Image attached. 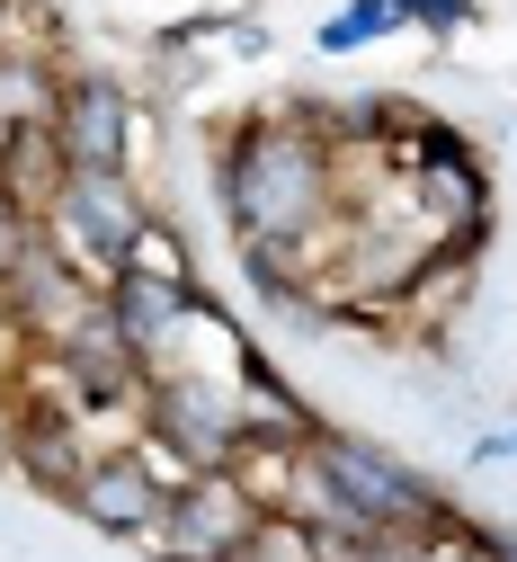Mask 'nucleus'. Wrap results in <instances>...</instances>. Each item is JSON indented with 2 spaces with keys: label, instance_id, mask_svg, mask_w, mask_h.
I'll return each instance as SVG.
<instances>
[{
  "label": "nucleus",
  "instance_id": "nucleus-1",
  "mask_svg": "<svg viewBox=\"0 0 517 562\" xmlns=\"http://www.w3.org/2000/svg\"><path fill=\"white\" fill-rule=\"evenodd\" d=\"M224 215L241 241H304L313 224L339 215V170H330V134L322 125H241L224 161Z\"/></svg>",
  "mask_w": 517,
  "mask_h": 562
},
{
  "label": "nucleus",
  "instance_id": "nucleus-2",
  "mask_svg": "<svg viewBox=\"0 0 517 562\" xmlns=\"http://www.w3.org/2000/svg\"><path fill=\"white\" fill-rule=\"evenodd\" d=\"M294 473H304L357 536H437V527L456 518V501H437L402 456L366 447V438H348V429H313L304 456H294Z\"/></svg>",
  "mask_w": 517,
  "mask_h": 562
},
{
  "label": "nucleus",
  "instance_id": "nucleus-3",
  "mask_svg": "<svg viewBox=\"0 0 517 562\" xmlns=\"http://www.w3.org/2000/svg\"><path fill=\"white\" fill-rule=\"evenodd\" d=\"M143 419H153V438L188 464V473H233L250 456V429H241V393L214 384V375H188V367H153L143 384Z\"/></svg>",
  "mask_w": 517,
  "mask_h": 562
},
{
  "label": "nucleus",
  "instance_id": "nucleus-4",
  "mask_svg": "<svg viewBox=\"0 0 517 562\" xmlns=\"http://www.w3.org/2000/svg\"><path fill=\"white\" fill-rule=\"evenodd\" d=\"M143 224H153V205L134 196L125 170H63L54 196H45V233H54L71 259H81V268H99V286L134 259Z\"/></svg>",
  "mask_w": 517,
  "mask_h": 562
},
{
  "label": "nucleus",
  "instance_id": "nucleus-5",
  "mask_svg": "<svg viewBox=\"0 0 517 562\" xmlns=\"http://www.w3.org/2000/svg\"><path fill=\"white\" fill-rule=\"evenodd\" d=\"M99 304V286H90V268L71 259L54 233H36L10 268H0V313L19 322V339H36V348H54L71 322H81Z\"/></svg>",
  "mask_w": 517,
  "mask_h": 562
},
{
  "label": "nucleus",
  "instance_id": "nucleus-6",
  "mask_svg": "<svg viewBox=\"0 0 517 562\" xmlns=\"http://www.w3.org/2000/svg\"><path fill=\"white\" fill-rule=\"evenodd\" d=\"M259 509L277 501H250L241 473H188V491H170V509H161V553L170 562H233L259 527Z\"/></svg>",
  "mask_w": 517,
  "mask_h": 562
},
{
  "label": "nucleus",
  "instance_id": "nucleus-7",
  "mask_svg": "<svg viewBox=\"0 0 517 562\" xmlns=\"http://www.w3.org/2000/svg\"><path fill=\"white\" fill-rule=\"evenodd\" d=\"M54 375H63V393L81 402V411H108V402H143V384H153V358H143V348L116 330V313H108V295L71 322L54 348Z\"/></svg>",
  "mask_w": 517,
  "mask_h": 562
},
{
  "label": "nucleus",
  "instance_id": "nucleus-8",
  "mask_svg": "<svg viewBox=\"0 0 517 562\" xmlns=\"http://www.w3.org/2000/svg\"><path fill=\"white\" fill-rule=\"evenodd\" d=\"M125 134H134V108H125L116 72H63V90H54L63 170H125Z\"/></svg>",
  "mask_w": 517,
  "mask_h": 562
},
{
  "label": "nucleus",
  "instance_id": "nucleus-9",
  "mask_svg": "<svg viewBox=\"0 0 517 562\" xmlns=\"http://www.w3.org/2000/svg\"><path fill=\"white\" fill-rule=\"evenodd\" d=\"M161 509H170V491H161L153 456H134V447L90 456V473L71 482V518H90L108 536H143V544H153L161 536Z\"/></svg>",
  "mask_w": 517,
  "mask_h": 562
},
{
  "label": "nucleus",
  "instance_id": "nucleus-10",
  "mask_svg": "<svg viewBox=\"0 0 517 562\" xmlns=\"http://www.w3.org/2000/svg\"><path fill=\"white\" fill-rule=\"evenodd\" d=\"M99 295H108L116 330H125V339H134V348H143L153 367H161L170 348H179V330H188V322L205 313V295H196V286H170V277H143V268H116Z\"/></svg>",
  "mask_w": 517,
  "mask_h": 562
},
{
  "label": "nucleus",
  "instance_id": "nucleus-11",
  "mask_svg": "<svg viewBox=\"0 0 517 562\" xmlns=\"http://www.w3.org/2000/svg\"><path fill=\"white\" fill-rule=\"evenodd\" d=\"M10 456H19V473L36 491H54V501H71V482L90 473V438H81V419H71V411H27Z\"/></svg>",
  "mask_w": 517,
  "mask_h": 562
},
{
  "label": "nucleus",
  "instance_id": "nucleus-12",
  "mask_svg": "<svg viewBox=\"0 0 517 562\" xmlns=\"http://www.w3.org/2000/svg\"><path fill=\"white\" fill-rule=\"evenodd\" d=\"M393 27H411V0H348L339 19H322V54H357V45H375V36H393Z\"/></svg>",
  "mask_w": 517,
  "mask_h": 562
},
{
  "label": "nucleus",
  "instance_id": "nucleus-13",
  "mask_svg": "<svg viewBox=\"0 0 517 562\" xmlns=\"http://www.w3.org/2000/svg\"><path fill=\"white\" fill-rule=\"evenodd\" d=\"M125 268H143V277H170V286H196V268H188V241L153 215V224H143V241H134V259Z\"/></svg>",
  "mask_w": 517,
  "mask_h": 562
},
{
  "label": "nucleus",
  "instance_id": "nucleus-14",
  "mask_svg": "<svg viewBox=\"0 0 517 562\" xmlns=\"http://www.w3.org/2000/svg\"><path fill=\"white\" fill-rule=\"evenodd\" d=\"M36 233H45V215H36V205H27L19 188H0V268H10V259H19Z\"/></svg>",
  "mask_w": 517,
  "mask_h": 562
},
{
  "label": "nucleus",
  "instance_id": "nucleus-15",
  "mask_svg": "<svg viewBox=\"0 0 517 562\" xmlns=\"http://www.w3.org/2000/svg\"><path fill=\"white\" fill-rule=\"evenodd\" d=\"M473 19H482V0H411V27H428V36H456Z\"/></svg>",
  "mask_w": 517,
  "mask_h": 562
},
{
  "label": "nucleus",
  "instance_id": "nucleus-16",
  "mask_svg": "<svg viewBox=\"0 0 517 562\" xmlns=\"http://www.w3.org/2000/svg\"><path fill=\"white\" fill-rule=\"evenodd\" d=\"M491 562H517V527H499V536H491Z\"/></svg>",
  "mask_w": 517,
  "mask_h": 562
},
{
  "label": "nucleus",
  "instance_id": "nucleus-17",
  "mask_svg": "<svg viewBox=\"0 0 517 562\" xmlns=\"http://www.w3.org/2000/svg\"><path fill=\"white\" fill-rule=\"evenodd\" d=\"M482 456L499 464V456H517V429H499V438H482Z\"/></svg>",
  "mask_w": 517,
  "mask_h": 562
}]
</instances>
